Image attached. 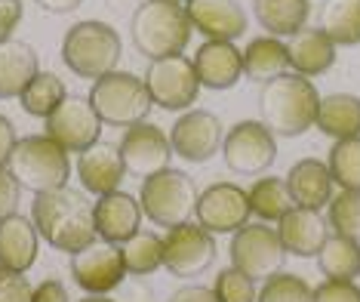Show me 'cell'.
<instances>
[{
	"label": "cell",
	"instance_id": "7402d4cb",
	"mask_svg": "<svg viewBox=\"0 0 360 302\" xmlns=\"http://www.w3.org/2000/svg\"><path fill=\"white\" fill-rule=\"evenodd\" d=\"M333 185L335 182L330 176V167L317 158H302L286 173V189H290L292 203L305 210H321L323 203H330Z\"/></svg>",
	"mask_w": 360,
	"mask_h": 302
},
{
	"label": "cell",
	"instance_id": "5b68a950",
	"mask_svg": "<svg viewBox=\"0 0 360 302\" xmlns=\"http://www.w3.org/2000/svg\"><path fill=\"white\" fill-rule=\"evenodd\" d=\"M120 59V34L105 22H77L62 40V62L77 77L99 80Z\"/></svg>",
	"mask_w": 360,
	"mask_h": 302
},
{
	"label": "cell",
	"instance_id": "ee69618b",
	"mask_svg": "<svg viewBox=\"0 0 360 302\" xmlns=\"http://www.w3.org/2000/svg\"><path fill=\"white\" fill-rule=\"evenodd\" d=\"M31 302H71V299H68V290L59 281H44L31 293Z\"/></svg>",
	"mask_w": 360,
	"mask_h": 302
},
{
	"label": "cell",
	"instance_id": "603a6c76",
	"mask_svg": "<svg viewBox=\"0 0 360 302\" xmlns=\"http://www.w3.org/2000/svg\"><path fill=\"white\" fill-rule=\"evenodd\" d=\"M37 225L28 216H6L0 219V268L25 275L37 259Z\"/></svg>",
	"mask_w": 360,
	"mask_h": 302
},
{
	"label": "cell",
	"instance_id": "9c48e42d",
	"mask_svg": "<svg viewBox=\"0 0 360 302\" xmlns=\"http://www.w3.org/2000/svg\"><path fill=\"white\" fill-rule=\"evenodd\" d=\"M145 87L151 93V102L167 111H188L198 102L200 77L194 71V62L185 56H169L148 65Z\"/></svg>",
	"mask_w": 360,
	"mask_h": 302
},
{
	"label": "cell",
	"instance_id": "f1b7e54d",
	"mask_svg": "<svg viewBox=\"0 0 360 302\" xmlns=\"http://www.w3.org/2000/svg\"><path fill=\"white\" fill-rule=\"evenodd\" d=\"M335 46H357L360 44V0H323L321 25Z\"/></svg>",
	"mask_w": 360,
	"mask_h": 302
},
{
	"label": "cell",
	"instance_id": "e0dca14e",
	"mask_svg": "<svg viewBox=\"0 0 360 302\" xmlns=\"http://www.w3.org/2000/svg\"><path fill=\"white\" fill-rule=\"evenodd\" d=\"M188 22L207 40H228L247 34V10L237 0H188Z\"/></svg>",
	"mask_w": 360,
	"mask_h": 302
},
{
	"label": "cell",
	"instance_id": "f6af8a7d",
	"mask_svg": "<svg viewBox=\"0 0 360 302\" xmlns=\"http://www.w3.org/2000/svg\"><path fill=\"white\" fill-rule=\"evenodd\" d=\"M34 4L40 6V10H46V13H71V10H77L84 0H34Z\"/></svg>",
	"mask_w": 360,
	"mask_h": 302
},
{
	"label": "cell",
	"instance_id": "f35d334b",
	"mask_svg": "<svg viewBox=\"0 0 360 302\" xmlns=\"http://www.w3.org/2000/svg\"><path fill=\"white\" fill-rule=\"evenodd\" d=\"M314 302H360V287L354 281H323L314 287Z\"/></svg>",
	"mask_w": 360,
	"mask_h": 302
},
{
	"label": "cell",
	"instance_id": "ffe728a7",
	"mask_svg": "<svg viewBox=\"0 0 360 302\" xmlns=\"http://www.w3.org/2000/svg\"><path fill=\"white\" fill-rule=\"evenodd\" d=\"M93 213H96V232H99L102 241L124 244L139 232L142 203L127 191H114V194H105V198H99L93 203Z\"/></svg>",
	"mask_w": 360,
	"mask_h": 302
},
{
	"label": "cell",
	"instance_id": "4dcf8cb0",
	"mask_svg": "<svg viewBox=\"0 0 360 302\" xmlns=\"http://www.w3.org/2000/svg\"><path fill=\"white\" fill-rule=\"evenodd\" d=\"M250 207L262 222H281V219L290 213L296 203L290 198V189H286V179H259L250 189Z\"/></svg>",
	"mask_w": 360,
	"mask_h": 302
},
{
	"label": "cell",
	"instance_id": "cb8c5ba5",
	"mask_svg": "<svg viewBox=\"0 0 360 302\" xmlns=\"http://www.w3.org/2000/svg\"><path fill=\"white\" fill-rule=\"evenodd\" d=\"M37 75L40 68L34 46L13 37L0 44V99H19Z\"/></svg>",
	"mask_w": 360,
	"mask_h": 302
},
{
	"label": "cell",
	"instance_id": "44dd1931",
	"mask_svg": "<svg viewBox=\"0 0 360 302\" xmlns=\"http://www.w3.org/2000/svg\"><path fill=\"white\" fill-rule=\"evenodd\" d=\"M194 71L200 77V87L210 89H231L243 75V53L228 40H207L198 46Z\"/></svg>",
	"mask_w": 360,
	"mask_h": 302
},
{
	"label": "cell",
	"instance_id": "8d00e7d4",
	"mask_svg": "<svg viewBox=\"0 0 360 302\" xmlns=\"http://www.w3.org/2000/svg\"><path fill=\"white\" fill-rule=\"evenodd\" d=\"M212 293H216L219 302H259L256 281H250V277L243 272H237V268L219 272L216 284H212Z\"/></svg>",
	"mask_w": 360,
	"mask_h": 302
},
{
	"label": "cell",
	"instance_id": "836d02e7",
	"mask_svg": "<svg viewBox=\"0 0 360 302\" xmlns=\"http://www.w3.org/2000/svg\"><path fill=\"white\" fill-rule=\"evenodd\" d=\"M326 167L333 182L342 185V191H360V136L335 139Z\"/></svg>",
	"mask_w": 360,
	"mask_h": 302
},
{
	"label": "cell",
	"instance_id": "4316f807",
	"mask_svg": "<svg viewBox=\"0 0 360 302\" xmlns=\"http://www.w3.org/2000/svg\"><path fill=\"white\" fill-rule=\"evenodd\" d=\"M286 68H290V53L281 37H252L243 50V75L250 80L268 84V80L286 75Z\"/></svg>",
	"mask_w": 360,
	"mask_h": 302
},
{
	"label": "cell",
	"instance_id": "60d3db41",
	"mask_svg": "<svg viewBox=\"0 0 360 302\" xmlns=\"http://www.w3.org/2000/svg\"><path fill=\"white\" fill-rule=\"evenodd\" d=\"M22 19V0H0V44L10 40Z\"/></svg>",
	"mask_w": 360,
	"mask_h": 302
},
{
	"label": "cell",
	"instance_id": "9a60e30c",
	"mask_svg": "<svg viewBox=\"0 0 360 302\" xmlns=\"http://www.w3.org/2000/svg\"><path fill=\"white\" fill-rule=\"evenodd\" d=\"M225 133H222V120L212 111H185L182 118L173 124L169 133V145L173 154H179L188 164H207L210 158H216L222 151Z\"/></svg>",
	"mask_w": 360,
	"mask_h": 302
},
{
	"label": "cell",
	"instance_id": "6da1fadb",
	"mask_svg": "<svg viewBox=\"0 0 360 302\" xmlns=\"http://www.w3.org/2000/svg\"><path fill=\"white\" fill-rule=\"evenodd\" d=\"M31 222L37 225L40 238L50 247L65 250L71 256L99 238L93 203L86 201L84 191H75L68 185L59 191L37 194L34 203H31Z\"/></svg>",
	"mask_w": 360,
	"mask_h": 302
},
{
	"label": "cell",
	"instance_id": "52a82bcc",
	"mask_svg": "<svg viewBox=\"0 0 360 302\" xmlns=\"http://www.w3.org/2000/svg\"><path fill=\"white\" fill-rule=\"evenodd\" d=\"M198 198L200 191L191 176L182 173V170H163V173L142 182L139 203H142V213L154 225L176 228L198 213Z\"/></svg>",
	"mask_w": 360,
	"mask_h": 302
},
{
	"label": "cell",
	"instance_id": "d6986e66",
	"mask_svg": "<svg viewBox=\"0 0 360 302\" xmlns=\"http://www.w3.org/2000/svg\"><path fill=\"white\" fill-rule=\"evenodd\" d=\"M277 234L286 253L296 256H317L321 247L330 238V222L321 216V210H305V207H292L281 222H277Z\"/></svg>",
	"mask_w": 360,
	"mask_h": 302
},
{
	"label": "cell",
	"instance_id": "d6a6232c",
	"mask_svg": "<svg viewBox=\"0 0 360 302\" xmlns=\"http://www.w3.org/2000/svg\"><path fill=\"white\" fill-rule=\"evenodd\" d=\"M65 99H68L65 84L56 75H50V71H40V75L28 84L25 93L19 96L22 108H25L28 114H34V118H50Z\"/></svg>",
	"mask_w": 360,
	"mask_h": 302
},
{
	"label": "cell",
	"instance_id": "ba28073f",
	"mask_svg": "<svg viewBox=\"0 0 360 302\" xmlns=\"http://www.w3.org/2000/svg\"><path fill=\"white\" fill-rule=\"evenodd\" d=\"M286 263V250L281 244L277 228H268L265 222L243 225L231 238V268L243 272L250 281H268L281 275Z\"/></svg>",
	"mask_w": 360,
	"mask_h": 302
},
{
	"label": "cell",
	"instance_id": "8fae6325",
	"mask_svg": "<svg viewBox=\"0 0 360 302\" xmlns=\"http://www.w3.org/2000/svg\"><path fill=\"white\" fill-rule=\"evenodd\" d=\"M250 191L234 182H212L198 198V222L210 234H234L250 225Z\"/></svg>",
	"mask_w": 360,
	"mask_h": 302
},
{
	"label": "cell",
	"instance_id": "83f0119b",
	"mask_svg": "<svg viewBox=\"0 0 360 302\" xmlns=\"http://www.w3.org/2000/svg\"><path fill=\"white\" fill-rule=\"evenodd\" d=\"M252 13L271 37H292L305 28L311 4L308 0H252Z\"/></svg>",
	"mask_w": 360,
	"mask_h": 302
},
{
	"label": "cell",
	"instance_id": "3957f363",
	"mask_svg": "<svg viewBox=\"0 0 360 302\" xmlns=\"http://www.w3.org/2000/svg\"><path fill=\"white\" fill-rule=\"evenodd\" d=\"M191 22L182 4L173 0H145L136 6L133 19H129V34L142 56L151 62L169 59V56H182V50L191 40Z\"/></svg>",
	"mask_w": 360,
	"mask_h": 302
},
{
	"label": "cell",
	"instance_id": "e575fe53",
	"mask_svg": "<svg viewBox=\"0 0 360 302\" xmlns=\"http://www.w3.org/2000/svg\"><path fill=\"white\" fill-rule=\"evenodd\" d=\"M333 234L360 241V191H339L330 201V213H326Z\"/></svg>",
	"mask_w": 360,
	"mask_h": 302
},
{
	"label": "cell",
	"instance_id": "7c38bea8",
	"mask_svg": "<svg viewBox=\"0 0 360 302\" xmlns=\"http://www.w3.org/2000/svg\"><path fill=\"white\" fill-rule=\"evenodd\" d=\"M216 259V241L200 222H185L163 238V265L176 277H198Z\"/></svg>",
	"mask_w": 360,
	"mask_h": 302
},
{
	"label": "cell",
	"instance_id": "2e32d148",
	"mask_svg": "<svg viewBox=\"0 0 360 302\" xmlns=\"http://www.w3.org/2000/svg\"><path fill=\"white\" fill-rule=\"evenodd\" d=\"M71 275L80 290H86L89 296H102V293L114 290L127 275L124 256H120L117 244L96 241L71 256Z\"/></svg>",
	"mask_w": 360,
	"mask_h": 302
},
{
	"label": "cell",
	"instance_id": "277c9868",
	"mask_svg": "<svg viewBox=\"0 0 360 302\" xmlns=\"http://www.w3.org/2000/svg\"><path fill=\"white\" fill-rule=\"evenodd\" d=\"M6 170L15 176V182L22 189L46 194L65 189V182L71 176V161L68 151L59 142H53L50 136H25L19 139Z\"/></svg>",
	"mask_w": 360,
	"mask_h": 302
},
{
	"label": "cell",
	"instance_id": "f546056e",
	"mask_svg": "<svg viewBox=\"0 0 360 302\" xmlns=\"http://www.w3.org/2000/svg\"><path fill=\"white\" fill-rule=\"evenodd\" d=\"M317 265L330 281H354L360 277V241L330 234L317 253Z\"/></svg>",
	"mask_w": 360,
	"mask_h": 302
},
{
	"label": "cell",
	"instance_id": "5bb4252c",
	"mask_svg": "<svg viewBox=\"0 0 360 302\" xmlns=\"http://www.w3.org/2000/svg\"><path fill=\"white\" fill-rule=\"evenodd\" d=\"M120 158H124V167L129 176L136 179H151L169 170V158H173V145H169V136L163 133L160 127L142 124L129 127L124 133V142H120Z\"/></svg>",
	"mask_w": 360,
	"mask_h": 302
},
{
	"label": "cell",
	"instance_id": "7dc6e473",
	"mask_svg": "<svg viewBox=\"0 0 360 302\" xmlns=\"http://www.w3.org/2000/svg\"><path fill=\"white\" fill-rule=\"evenodd\" d=\"M173 4H188V0H173Z\"/></svg>",
	"mask_w": 360,
	"mask_h": 302
},
{
	"label": "cell",
	"instance_id": "30bf717a",
	"mask_svg": "<svg viewBox=\"0 0 360 302\" xmlns=\"http://www.w3.org/2000/svg\"><path fill=\"white\" fill-rule=\"evenodd\" d=\"M222 154L228 170L240 176H259L274 164L277 139L262 120H240L231 130H225Z\"/></svg>",
	"mask_w": 360,
	"mask_h": 302
},
{
	"label": "cell",
	"instance_id": "74e56055",
	"mask_svg": "<svg viewBox=\"0 0 360 302\" xmlns=\"http://www.w3.org/2000/svg\"><path fill=\"white\" fill-rule=\"evenodd\" d=\"M31 284L25 275L0 268V302H31Z\"/></svg>",
	"mask_w": 360,
	"mask_h": 302
},
{
	"label": "cell",
	"instance_id": "ab89813d",
	"mask_svg": "<svg viewBox=\"0 0 360 302\" xmlns=\"http://www.w3.org/2000/svg\"><path fill=\"white\" fill-rule=\"evenodd\" d=\"M19 194H22V185L15 182V176L6 167H0V219L15 213V207H19Z\"/></svg>",
	"mask_w": 360,
	"mask_h": 302
},
{
	"label": "cell",
	"instance_id": "d4e9b609",
	"mask_svg": "<svg viewBox=\"0 0 360 302\" xmlns=\"http://www.w3.org/2000/svg\"><path fill=\"white\" fill-rule=\"evenodd\" d=\"M286 53H290V68H296V75L302 77L323 75L335 62V44L321 28H302L299 34H292Z\"/></svg>",
	"mask_w": 360,
	"mask_h": 302
},
{
	"label": "cell",
	"instance_id": "8992f818",
	"mask_svg": "<svg viewBox=\"0 0 360 302\" xmlns=\"http://www.w3.org/2000/svg\"><path fill=\"white\" fill-rule=\"evenodd\" d=\"M89 102L102 118V124L127 127V130L142 124L148 118V111L154 108L145 80L129 75V71H111V75L99 77L89 89Z\"/></svg>",
	"mask_w": 360,
	"mask_h": 302
},
{
	"label": "cell",
	"instance_id": "d590c367",
	"mask_svg": "<svg viewBox=\"0 0 360 302\" xmlns=\"http://www.w3.org/2000/svg\"><path fill=\"white\" fill-rule=\"evenodd\" d=\"M259 302H314V287L299 275H274L262 284Z\"/></svg>",
	"mask_w": 360,
	"mask_h": 302
},
{
	"label": "cell",
	"instance_id": "4fadbf2b",
	"mask_svg": "<svg viewBox=\"0 0 360 302\" xmlns=\"http://www.w3.org/2000/svg\"><path fill=\"white\" fill-rule=\"evenodd\" d=\"M102 133V118L96 114L93 102L80 99V96H68L50 118H46V133L53 142H59L65 151L84 154L99 142Z\"/></svg>",
	"mask_w": 360,
	"mask_h": 302
},
{
	"label": "cell",
	"instance_id": "bcb514c9",
	"mask_svg": "<svg viewBox=\"0 0 360 302\" xmlns=\"http://www.w3.org/2000/svg\"><path fill=\"white\" fill-rule=\"evenodd\" d=\"M80 302H111L108 296H86V299H80Z\"/></svg>",
	"mask_w": 360,
	"mask_h": 302
},
{
	"label": "cell",
	"instance_id": "7bdbcfd3",
	"mask_svg": "<svg viewBox=\"0 0 360 302\" xmlns=\"http://www.w3.org/2000/svg\"><path fill=\"white\" fill-rule=\"evenodd\" d=\"M169 302H219L216 293L210 287H200V284H185V287H179Z\"/></svg>",
	"mask_w": 360,
	"mask_h": 302
},
{
	"label": "cell",
	"instance_id": "1f68e13d",
	"mask_svg": "<svg viewBox=\"0 0 360 302\" xmlns=\"http://www.w3.org/2000/svg\"><path fill=\"white\" fill-rule=\"evenodd\" d=\"M127 275H151L163 265V238L154 232H136L129 241L117 244Z\"/></svg>",
	"mask_w": 360,
	"mask_h": 302
},
{
	"label": "cell",
	"instance_id": "ac0fdd59",
	"mask_svg": "<svg viewBox=\"0 0 360 302\" xmlns=\"http://www.w3.org/2000/svg\"><path fill=\"white\" fill-rule=\"evenodd\" d=\"M124 158H120V145L111 142H96L93 149H86L77 158V176L84 182V189L89 194H114L120 191V182H124Z\"/></svg>",
	"mask_w": 360,
	"mask_h": 302
},
{
	"label": "cell",
	"instance_id": "484cf974",
	"mask_svg": "<svg viewBox=\"0 0 360 302\" xmlns=\"http://www.w3.org/2000/svg\"><path fill=\"white\" fill-rule=\"evenodd\" d=\"M314 127L333 139L360 136V96L351 93H330L317 105Z\"/></svg>",
	"mask_w": 360,
	"mask_h": 302
},
{
	"label": "cell",
	"instance_id": "b9f144b4",
	"mask_svg": "<svg viewBox=\"0 0 360 302\" xmlns=\"http://www.w3.org/2000/svg\"><path fill=\"white\" fill-rule=\"evenodd\" d=\"M15 145H19V139H15V127H13V120L0 114V167L10 164V158H13Z\"/></svg>",
	"mask_w": 360,
	"mask_h": 302
},
{
	"label": "cell",
	"instance_id": "7a4b0ae2",
	"mask_svg": "<svg viewBox=\"0 0 360 302\" xmlns=\"http://www.w3.org/2000/svg\"><path fill=\"white\" fill-rule=\"evenodd\" d=\"M317 87L302 75H281L268 84H262L259 93V114L262 124L274 136H302L305 130L314 127L317 120Z\"/></svg>",
	"mask_w": 360,
	"mask_h": 302
}]
</instances>
